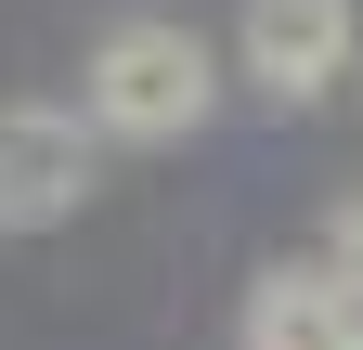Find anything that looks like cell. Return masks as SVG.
<instances>
[{"instance_id":"obj_1","label":"cell","mask_w":363,"mask_h":350,"mask_svg":"<svg viewBox=\"0 0 363 350\" xmlns=\"http://www.w3.org/2000/svg\"><path fill=\"white\" fill-rule=\"evenodd\" d=\"M220 104V65H208V39L195 26H169V13H130L104 26V52H91V130L104 143H182V130H208Z\"/></svg>"},{"instance_id":"obj_2","label":"cell","mask_w":363,"mask_h":350,"mask_svg":"<svg viewBox=\"0 0 363 350\" xmlns=\"http://www.w3.org/2000/svg\"><path fill=\"white\" fill-rule=\"evenodd\" d=\"M104 169V130L65 117V104H0V234H39L65 221Z\"/></svg>"},{"instance_id":"obj_3","label":"cell","mask_w":363,"mask_h":350,"mask_svg":"<svg viewBox=\"0 0 363 350\" xmlns=\"http://www.w3.org/2000/svg\"><path fill=\"white\" fill-rule=\"evenodd\" d=\"M350 39H363L350 0H247L234 52H247V78H259L272 104H311V91H337V78H350Z\"/></svg>"},{"instance_id":"obj_4","label":"cell","mask_w":363,"mask_h":350,"mask_svg":"<svg viewBox=\"0 0 363 350\" xmlns=\"http://www.w3.org/2000/svg\"><path fill=\"white\" fill-rule=\"evenodd\" d=\"M247 350H363V298H350L337 273H259Z\"/></svg>"},{"instance_id":"obj_5","label":"cell","mask_w":363,"mask_h":350,"mask_svg":"<svg viewBox=\"0 0 363 350\" xmlns=\"http://www.w3.org/2000/svg\"><path fill=\"white\" fill-rule=\"evenodd\" d=\"M325 273H337V286L363 298V182H350V195L325 208Z\"/></svg>"}]
</instances>
